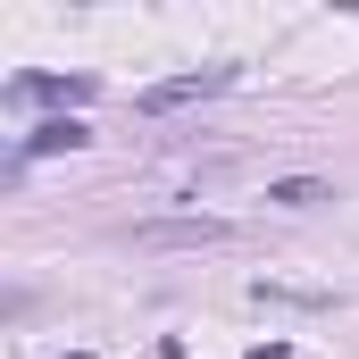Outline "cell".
I'll list each match as a JSON object with an SVG mask.
<instances>
[{
    "label": "cell",
    "instance_id": "obj_8",
    "mask_svg": "<svg viewBox=\"0 0 359 359\" xmlns=\"http://www.w3.org/2000/svg\"><path fill=\"white\" fill-rule=\"evenodd\" d=\"M67 359H92V351H67Z\"/></svg>",
    "mask_w": 359,
    "mask_h": 359
},
{
    "label": "cell",
    "instance_id": "obj_3",
    "mask_svg": "<svg viewBox=\"0 0 359 359\" xmlns=\"http://www.w3.org/2000/svg\"><path fill=\"white\" fill-rule=\"evenodd\" d=\"M92 76H17V84H8V100H59V109H84L92 100Z\"/></svg>",
    "mask_w": 359,
    "mask_h": 359
},
{
    "label": "cell",
    "instance_id": "obj_6",
    "mask_svg": "<svg viewBox=\"0 0 359 359\" xmlns=\"http://www.w3.org/2000/svg\"><path fill=\"white\" fill-rule=\"evenodd\" d=\"M268 201H276V209H318V201H334V184H318V176H284V184H268Z\"/></svg>",
    "mask_w": 359,
    "mask_h": 359
},
{
    "label": "cell",
    "instance_id": "obj_2",
    "mask_svg": "<svg viewBox=\"0 0 359 359\" xmlns=\"http://www.w3.org/2000/svg\"><path fill=\"white\" fill-rule=\"evenodd\" d=\"M142 251H209V243H234L226 217H159V226H134Z\"/></svg>",
    "mask_w": 359,
    "mask_h": 359
},
{
    "label": "cell",
    "instance_id": "obj_5",
    "mask_svg": "<svg viewBox=\"0 0 359 359\" xmlns=\"http://www.w3.org/2000/svg\"><path fill=\"white\" fill-rule=\"evenodd\" d=\"M251 301H284V309H334V292H309V284H276V276H259V284H251Z\"/></svg>",
    "mask_w": 359,
    "mask_h": 359
},
{
    "label": "cell",
    "instance_id": "obj_4",
    "mask_svg": "<svg viewBox=\"0 0 359 359\" xmlns=\"http://www.w3.org/2000/svg\"><path fill=\"white\" fill-rule=\"evenodd\" d=\"M84 142H92L84 117H50V126H34V134H25V159H59V151H84Z\"/></svg>",
    "mask_w": 359,
    "mask_h": 359
},
{
    "label": "cell",
    "instance_id": "obj_7",
    "mask_svg": "<svg viewBox=\"0 0 359 359\" xmlns=\"http://www.w3.org/2000/svg\"><path fill=\"white\" fill-rule=\"evenodd\" d=\"M251 359H292V351H284V343H259V351H251Z\"/></svg>",
    "mask_w": 359,
    "mask_h": 359
},
{
    "label": "cell",
    "instance_id": "obj_1",
    "mask_svg": "<svg viewBox=\"0 0 359 359\" xmlns=\"http://www.w3.org/2000/svg\"><path fill=\"white\" fill-rule=\"evenodd\" d=\"M234 84V67H192V76H168V84H142L134 92V109L142 117H176V109H192V100H209V92Z\"/></svg>",
    "mask_w": 359,
    "mask_h": 359
}]
</instances>
